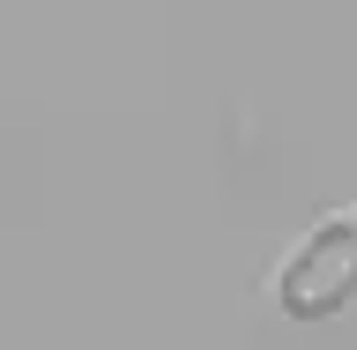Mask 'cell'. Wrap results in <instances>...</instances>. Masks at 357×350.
<instances>
[{
    "label": "cell",
    "mask_w": 357,
    "mask_h": 350,
    "mask_svg": "<svg viewBox=\"0 0 357 350\" xmlns=\"http://www.w3.org/2000/svg\"><path fill=\"white\" fill-rule=\"evenodd\" d=\"M268 291H275V306H283L290 321H335V313H350L357 306V217L350 209L320 217L305 239L275 261Z\"/></svg>",
    "instance_id": "obj_1"
},
{
    "label": "cell",
    "mask_w": 357,
    "mask_h": 350,
    "mask_svg": "<svg viewBox=\"0 0 357 350\" xmlns=\"http://www.w3.org/2000/svg\"><path fill=\"white\" fill-rule=\"evenodd\" d=\"M350 217H357V201H350Z\"/></svg>",
    "instance_id": "obj_2"
}]
</instances>
